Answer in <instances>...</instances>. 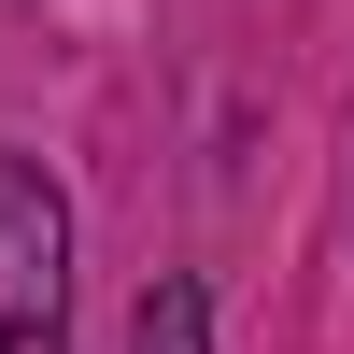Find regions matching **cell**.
Here are the masks:
<instances>
[{
	"label": "cell",
	"instance_id": "cell-1",
	"mask_svg": "<svg viewBox=\"0 0 354 354\" xmlns=\"http://www.w3.org/2000/svg\"><path fill=\"white\" fill-rule=\"evenodd\" d=\"M0 354H71V198L43 156H0Z\"/></svg>",
	"mask_w": 354,
	"mask_h": 354
},
{
	"label": "cell",
	"instance_id": "cell-2",
	"mask_svg": "<svg viewBox=\"0 0 354 354\" xmlns=\"http://www.w3.org/2000/svg\"><path fill=\"white\" fill-rule=\"evenodd\" d=\"M128 354H213V298H198L185 270H156L128 298Z\"/></svg>",
	"mask_w": 354,
	"mask_h": 354
}]
</instances>
